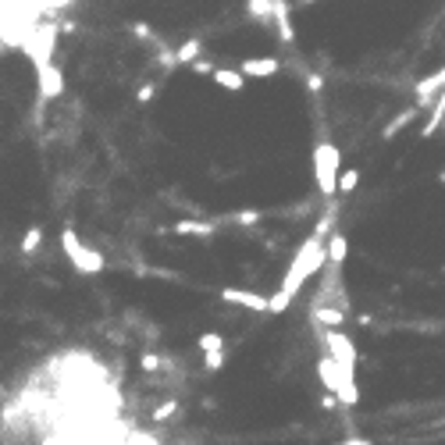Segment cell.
<instances>
[{"mask_svg": "<svg viewBox=\"0 0 445 445\" xmlns=\"http://www.w3.org/2000/svg\"><path fill=\"white\" fill-rule=\"evenodd\" d=\"M324 353L335 360L339 367V399L342 406H356L360 402V388H356V363H360V353H356V342L339 331V328H328L324 331Z\"/></svg>", "mask_w": 445, "mask_h": 445, "instance_id": "cell-1", "label": "cell"}, {"mask_svg": "<svg viewBox=\"0 0 445 445\" xmlns=\"http://www.w3.org/2000/svg\"><path fill=\"white\" fill-rule=\"evenodd\" d=\"M324 264H328V239L314 232V236L300 246V253L292 257V264H289V271H285V278H282V289H278V292L296 296V292L307 285V278H310V275H317Z\"/></svg>", "mask_w": 445, "mask_h": 445, "instance_id": "cell-2", "label": "cell"}, {"mask_svg": "<svg viewBox=\"0 0 445 445\" xmlns=\"http://www.w3.org/2000/svg\"><path fill=\"white\" fill-rule=\"evenodd\" d=\"M339 171H342V153H339V146L328 143V139H321L317 150H314V182H317V192H321V196H335Z\"/></svg>", "mask_w": 445, "mask_h": 445, "instance_id": "cell-3", "label": "cell"}, {"mask_svg": "<svg viewBox=\"0 0 445 445\" xmlns=\"http://www.w3.org/2000/svg\"><path fill=\"white\" fill-rule=\"evenodd\" d=\"M61 250H65V257L72 260V268H75L79 275H104V268H107L104 253H97L93 246H86L72 229L61 232Z\"/></svg>", "mask_w": 445, "mask_h": 445, "instance_id": "cell-4", "label": "cell"}, {"mask_svg": "<svg viewBox=\"0 0 445 445\" xmlns=\"http://www.w3.org/2000/svg\"><path fill=\"white\" fill-rule=\"evenodd\" d=\"M54 40H57V29H54V26H40L36 33H29L26 50H29V61H33L36 68L50 65V57H54Z\"/></svg>", "mask_w": 445, "mask_h": 445, "instance_id": "cell-5", "label": "cell"}, {"mask_svg": "<svg viewBox=\"0 0 445 445\" xmlns=\"http://www.w3.org/2000/svg\"><path fill=\"white\" fill-rule=\"evenodd\" d=\"M36 82H40V97L43 100H57L65 93V72L54 61L43 65V68H36Z\"/></svg>", "mask_w": 445, "mask_h": 445, "instance_id": "cell-6", "label": "cell"}, {"mask_svg": "<svg viewBox=\"0 0 445 445\" xmlns=\"http://www.w3.org/2000/svg\"><path fill=\"white\" fill-rule=\"evenodd\" d=\"M221 300L232 303V307H243V310H268V296L260 292H250V289H221Z\"/></svg>", "mask_w": 445, "mask_h": 445, "instance_id": "cell-7", "label": "cell"}, {"mask_svg": "<svg viewBox=\"0 0 445 445\" xmlns=\"http://www.w3.org/2000/svg\"><path fill=\"white\" fill-rule=\"evenodd\" d=\"M239 72H243L246 79H271V75L282 72V61H278V57H246V61L239 65Z\"/></svg>", "mask_w": 445, "mask_h": 445, "instance_id": "cell-8", "label": "cell"}, {"mask_svg": "<svg viewBox=\"0 0 445 445\" xmlns=\"http://www.w3.org/2000/svg\"><path fill=\"white\" fill-rule=\"evenodd\" d=\"M438 89H445V68L434 72V75H427V79H420V82L413 86V93H417V107H431Z\"/></svg>", "mask_w": 445, "mask_h": 445, "instance_id": "cell-9", "label": "cell"}, {"mask_svg": "<svg viewBox=\"0 0 445 445\" xmlns=\"http://www.w3.org/2000/svg\"><path fill=\"white\" fill-rule=\"evenodd\" d=\"M275 26H278V36L285 47L296 43V29H292V15H289V4L285 0H275Z\"/></svg>", "mask_w": 445, "mask_h": 445, "instance_id": "cell-10", "label": "cell"}, {"mask_svg": "<svg viewBox=\"0 0 445 445\" xmlns=\"http://www.w3.org/2000/svg\"><path fill=\"white\" fill-rule=\"evenodd\" d=\"M221 89H229V93H243L246 89V75L239 72V68H214V75H210Z\"/></svg>", "mask_w": 445, "mask_h": 445, "instance_id": "cell-11", "label": "cell"}, {"mask_svg": "<svg viewBox=\"0 0 445 445\" xmlns=\"http://www.w3.org/2000/svg\"><path fill=\"white\" fill-rule=\"evenodd\" d=\"M310 317H314V324H321V328H342L346 324V310L342 307H310Z\"/></svg>", "mask_w": 445, "mask_h": 445, "instance_id": "cell-12", "label": "cell"}, {"mask_svg": "<svg viewBox=\"0 0 445 445\" xmlns=\"http://www.w3.org/2000/svg\"><path fill=\"white\" fill-rule=\"evenodd\" d=\"M317 374H321L324 388L339 399V367H335V360H331L328 353H321V360H317Z\"/></svg>", "mask_w": 445, "mask_h": 445, "instance_id": "cell-13", "label": "cell"}, {"mask_svg": "<svg viewBox=\"0 0 445 445\" xmlns=\"http://www.w3.org/2000/svg\"><path fill=\"white\" fill-rule=\"evenodd\" d=\"M346 257H349V239H346L342 232H331V236H328V264L342 268Z\"/></svg>", "mask_w": 445, "mask_h": 445, "instance_id": "cell-14", "label": "cell"}, {"mask_svg": "<svg viewBox=\"0 0 445 445\" xmlns=\"http://www.w3.org/2000/svg\"><path fill=\"white\" fill-rule=\"evenodd\" d=\"M246 15L257 22H275V0H246Z\"/></svg>", "mask_w": 445, "mask_h": 445, "instance_id": "cell-15", "label": "cell"}, {"mask_svg": "<svg viewBox=\"0 0 445 445\" xmlns=\"http://www.w3.org/2000/svg\"><path fill=\"white\" fill-rule=\"evenodd\" d=\"M214 232V225L210 221H175V236H210Z\"/></svg>", "mask_w": 445, "mask_h": 445, "instance_id": "cell-16", "label": "cell"}, {"mask_svg": "<svg viewBox=\"0 0 445 445\" xmlns=\"http://www.w3.org/2000/svg\"><path fill=\"white\" fill-rule=\"evenodd\" d=\"M417 111H420V107H417V104H413V107H406V111H402V114H395V118H392V121H388V125H385V132H381V136H385V139H392V136H395V132H399V128H406V125H410V121H413V118H417Z\"/></svg>", "mask_w": 445, "mask_h": 445, "instance_id": "cell-17", "label": "cell"}, {"mask_svg": "<svg viewBox=\"0 0 445 445\" xmlns=\"http://www.w3.org/2000/svg\"><path fill=\"white\" fill-rule=\"evenodd\" d=\"M199 50H203L199 40H185V43L175 50V65H192V61L199 57Z\"/></svg>", "mask_w": 445, "mask_h": 445, "instance_id": "cell-18", "label": "cell"}, {"mask_svg": "<svg viewBox=\"0 0 445 445\" xmlns=\"http://www.w3.org/2000/svg\"><path fill=\"white\" fill-rule=\"evenodd\" d=\"M356 185H360V171H356V167H349V171H342V175H339V185H335V192L349 196Z\"/></svg>", "mask_w": 445, "mask_h": 445, "instance_id": "cell-19", "label": "cell"}, {"mask_svg": "<svg viewBox=\"0 0 445 445\" xmlns=\"http://www.w3.org/2000/svg\"><path fill=\"white\" fill-rule=\"evenodd\" d=\"M40 243H43V229H40V225H33V229L22 236V253H26V257H29V253H36V250H40Z\"/></svg>", "mask_w": 445, "mask_h": 445, "instance_id": "cell-20", "label": "cell"}, {"mask_svg": "<svg viewBox=\"0 0 445 445\" xmlns=\"http://www.w3.org/2000/svg\"><path fill=\"white\" fill-rule=\"evenodd\" d=\"M199 349H203V353L225 349V335H217V331H207V335H199Z\"/></svg>", "mask_w": 445, "mask_h": 445, "instance_id": "cell-21", "label": "cell"}, {"mask_svg": "<svg viewBox=\"0 0 445 445\" xmlns=\"http://www.w3.org/2000/svg\"><path fill=\"white\" fill-rule=\"evenodd\" d=\"M175 413H178V402H175V399H167V402H160V406L153 410V420H157V424H164V420H171Z\"/></svg>", "mask_w": 445, "mask_h": 445, "instance_id": "cell-22", "label": "cell"}, {"mask_svg": "<svg viewBox=\"0 0 445 445\" xmlns=\"http://www.w3.org/2000/svg\"><path fill=\"white\" fill-rule=\"evenodd\" d=\"M203 367H207V370H221V367H225V349L203 353Z\"/></svg>", "mask_w": 445, "mask_h": 445, "instance_id": "cell-23", "label": "cell"}, {"mask_svg": "<svg viewBox=\"0 0 445 445\" xmlns=\"http://www.w3.org/2000/svg\"><path fill=\"white\" fill-rule=\"evenodd\" d=\"M139 367H143L146 374H157V370H160V356H157V353H143V356H139Z\"/></svg>", "mask_w": 445, "mask_h": 445, "instance_id": "cell-24", "label": "cell"}, {"mask_svg": "<svg viewBox=\"0 0 445 445\" xmlns=\"http://www.w3.org/2000/svg\"><path fill=\"white\" fill-rule=\"evenodd\" d=\"M214 68H217L214 61H203V57L192 61V75H214Z\"/></svg>", "mask_w": 445, "mask_h": 445, "instance_id": "cell-25", "label": "cell"}, {"mask_svg": "<svg viewBox=\"0 0 445 445\" xmlns=\"http://www.w3.org/2000/svg\"><path fill=\"white\" fill-rule=\"evenodd\" d=\"M153 97H157V86H153V82H146V86L136 89V100H139V104H150Z\"/></svg>", "mask_w": 445, "mask_h": 445, "instance_id": "cell-26", "label": "cell"}, {"mask_svg": "<svg viewBox=\"0 0 445 445\" xmlns=\"http://www.w3.org/2000/svg\"><path fill=\"white\" fill-rule=\"evenodd\" d=\"M157 65H160V68H175V54H171V50H160V54H157Z\"/></svg>", "mask_w": 445, "mask_h": 445, "instance_id": "cell-27", "label": "cell"}, {"mask_svg": "<svg viewBox=\"0 0 445 445\" xmlns=\"http://www.w3.org/2000/svg\"><path fill=\"white\" fill-rule=\"evenodd\" d=\"M257 217H260L257 210H243V214H239L236 221H239V225H253V221H257Z\"/></svg>", "mask_w": 445, "mask_h": 445, "instance_id": "cell-28", "label": "cell"}, {"mask_svg": "<svg viewBox=\"0 0 445 445\" xmlns=\"http://www.w3.org/2000/svg\"><path fill=\"white\" fill-rule=\"evenodd\" d=\"M307 89H314V93H317V89H321V75H310V79H307Z\"/></svg>", "mask_w": 445, "mask_h": 445, "instance_id": "cell-29", "label": "cell"}, {"mask_svg": "<svg viewBox=\"0 0 445 445\" xmlns=\"http://www.w3.org/2000/svg\"><path fill=\"white\" fill-rule=\"evenodd\" d=\"M339 445H370L367 438H346V441H339Z\"/></svg>", "mask_w": 445, "mask_h": 445, "instance_id": "cell-30", "label": "cell"}, {"mask_svg": "<svg viewBox=\"0 0 445 445\" xmlns=\"http://www.w3.org/2000/svg\"><path fill=\"white\" fill-rule=\"evenodd\" d=\"M438 182H441V185H445V171H441V175H438Z\"/></svg>", "mask_w": 445, "mask_h": 445, "instance_id": "cell-31", "label": "cell"}]
</instances>
